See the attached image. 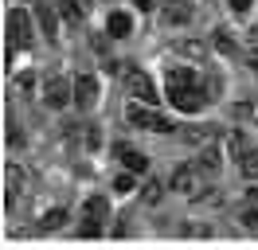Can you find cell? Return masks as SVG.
I'll list each match as a JSON object with an SVG mask.
<instances>
[{"label":"cell","instance_id":"21","mask_svg":"<svg viewBox=\"0 0 258 250\" xmlns=\"http://www.w3.org/2000/svg\"><path fill=\"white\" fill-rule=\"evenodd\" d=\"M176 51H180V55H188V59H196V62H200L204 55H208V43H200V39H184V43H180Z\"/></svg>","mask_w":258,"mask_h":250},{"label":"cell","instance_id":"14","mask_svg":"<svg viewBox=\"0 0 258 250\" xmlns=\"http://www.w3.org/2000/svg\"><path fill=\"white\" fill-rule=\"evenodd\" d=\"M200 168H204V176H215L219 172V164H223V153H219V145H208L204 153H200V160H196Z\"/></svg>","mask_w":258,"mask_h":250},{"label":"cell","instance_id":"7","mask_svg":"<svg viewBox=\"0 0 258 250\" xmlns=\"http://www.w3.org/2000/svg\"><path fill=\"white\" fill-rule=\"evenodd\" d=\"M106 219H110V200H106V196H90V200L82 203V234H86V238L102 231Z\"/></svg>","mask_w":258,"mask_h":250},{"label":"cell","instance_id":"1","mask_svg":"<svg viewBox=\"0 0 258 250\" xmlns=\"http://www.w3.org/2000/svg\"><path fill=\"white\" fill-rule=\"evenodd\" d=\"M168 102L180 109V113H204L211 102V90L208 82H184V86H168Z\"/></svg>","mask_w":258,"mask_h":250},{"label":"cell","instance_id":"31","mask_svg":"<svg viewBox=\"0 0 258 250\" xmlns=\"http://www.w3.org/2000/svg\"><path fill=\"white\" fill-rule=\"evenodd\" d=\"M82 4H86V8H90V0H82Z\"/></svg>","mask_w":258,"mask_h":250},{"label":"cell","instance_id":"18","mask_svg":"<svg viewBox=\"0 0 258 250\" xmlns=\"http://www.w3.org/2000/svg\"><path fill=\"white\" fill-rule=\"evenodd\" d=\"M4 176H8V196H4V200H8V211H12V207H16V200H20V180H24V176H20L16 164H8V168H4Z\"/></svg>","mask_w":258,"mask_h":250},{"label":"cell","instance_id":"15","mask_svg":"<svg viewBox=\"0 0 258 250\" xmlns=\"http://www.w3.org/2000/svg\"><path fill=\"white\" fill-rule=\"evenodd\" d=\"M227 153L235 156V160H242V156L250 153V141H246L242 129H231V133H227Z\"/></svg>","mask_w":258,"mask_h":250},{"label":"cell","instance_id":"23","mask_svg":"<svg viewBox=\"0 0 258 250\" xmlns=\"http://www.w3.org/2000/svg\"><path fill=\"white\" fill-rule=\"evenodd\" d=\"M239 168H242V176H246V180H258V149H250V153L242 156Z\"/></svg>","mask_w":258,"mask_h":250},{"label":"cell","instance_id":"28","mask_svg":"<svg viewBox=\"0 0 258 250\" xmlns=\"http://www.w3.org/2000/svg\"><path fill=\"white\" fill-rule=\"evenodd\" d=\"M16 86L32 94V90H35V75H16Z\"/></svg>","mask_w":258,"mask_h":250},{"label":"cell","instance_id":"29","mask_svg":"<svg viewBox=\"0 0 258 250\" xmlns=\"http://www.w3.org/2000/svg\"><path fill=\"white\" fill-rule=\"evenodd\" d=\"M227 4H231V8H235V12H250V8H254V0H227Z\"/></svg>","mask_w":258,"mask_h":250},{"label":"cell","instance_id":"8","mask_svg":"<svg viewBox=\"0 0 258 250\" xmlns=\"http://www.w3.org/2000/svg\"><path fill=\"white\" fill-rule=\"evenodd\" d=\"M32 12H35V24L43 31V39L55 43V39H59V20H63V16H59V4H35Z\"/></svg>","mask_w":258,"mask_h":250},{"label":"cell","instance_id":"2","mask_svg":"<svg viewBox=\"0 0 258 250\" xmlns=\"http://www.w3.org/2000/svg\"><path fill=\"white\" fill-rule=\"evenodd\" d=\"M125 121L133 125V129H145V133H176L172 117H164L157 106H145V102L125 106Z\"/></svg>","mask_w":258,"mask_h":250},{"label":"cell","instance_id":"19","mask_svg":"<svg viewBox=\"0 0 258 250\" xmlns=\"http://www.w3.org/2000/svg\"><path fill=\"white\" fill-rule=\"evenodd\" d=\"M239 223L246 231H258V200H246V207L239 211Z\"/></svg>","mask_w":258,"mask_h":250},{"label":"cell","instance_id":"26","mask_svg":"<svg viewBox=\"0 0 258 250\" xmlns=\"http://www.w3.org/2000/svg\"><path fill=\"white\" fill-rule=\"evenodd\" d=\"M188 137H192V141H215V125H196Z\"/></svg>","mask_w":258,"mask_h":250},{"label":"cell","instance_id":"6","mask_svg":"<svg viewBox=\"0 0 258 250\" xmlns=\"http://www.w3.org/2000/svg\"><path fill=\"white\" fill-rule=\"evenodd\" d=\"M204 168L200 164H180L176 172H172V180H168V188L172 192H180V196H200L204 192Z\"/></svg>","mask_w":258,"mask_h":250},{"label":"cell","instance_id":"17","mask_svg":"<svg viewBox=\"0 0 258 250\" xmlns=\"http://www.w3.org/2000/svg\"><path fill=\"white\" fill-rule=\"evenodd\" d=\"M211 47H215V51H223V55H235V51H239L235 35H231L227 28H215V31H211Z\"/></svg>","mask_w":258,"mask_h":250},{"label":"cell","instance_id":"4","mask_svg":"<svg viewBox=\"0 0 258 250\" xmlns=\"http://www.w3.org/2000/svg\"><path fill=\"white\" fill-rule=\"evenodd\" d=\"M39 98H43V106H47V109H63V106L75 102V82H67L63 75H47V78H43Z\"/></svg>","mask_w":258,"mask_h":250},{"label":"cell","instance_id":"3","mask_svg":"<svg viewBox=\"0 0 258 250\" xmlns=\"http://www.w3.org/2000/svg\"><path fill=\"white\" fill-rule=\"evenodd\" d=\"M121 82H125V94L133 102H145V106H157V102H161V98H157V82H153L141 67H125Z\"/></svg>","mask_w":258,"mask_h":250},{"label":"cell","instance_id":"24","mask_svg":"<svg viewBox=\"0 0 258 250\" xmlns=\"http://www.w3.org/2000/svg\"><path fill=\"white\" fill-rule=\"evenodd\" d=\"M63 223H67V211H59V207H55V211H47V215H43V223H39V231H59Z\"/></svg>","mask_w":258,"mask_h":250},{"label":"cell","instance_id":"13","mask_svg":"<svg viewBox=\"0 0 258 250\" xmlns=\"http://www.w3.org/2000/svg\"><path fill=\"white\" fill-rule=\"evenodd\" d=\"M55 4H59V16H63L67 28H79L82 24V8H86L82 0H55Z\"/></svg>","mask_w":258,"mask_h":250},{"label":"cell","instance_id":"5","mask_svg":"<svg viewBox=\"0 0 258 250\" xmlns=\"http://www.w3.org/2000/svg\"><path fill=\"white\" fill-rule=\"evenodd\" d=\"M32 16L35 12H28V8H8V43H16V47H32V35H35V28H32Z\"/></svg>","mask_w":258,"mask_h":250},{"label":"cell","instance_id":"30","mask_svg":"<svg viewBox=\"0 0 258 250\" xmlns=\"http://www.w3.org/2000/svg\"><path fill=\"white\" fill-rule=\"evenodd\" d=\"M250 59H254V71H258V51H250Z\"/></svg>","mask_w":258,"mask_h":250},{"label":"cell","instance_id":"9","mask_svg":"<svg viewBox=\"0 0 258 250\" xmlns=\"http://www.w3.org/2000/svg\"><path fill=\"white\" fill-rule=\"evenodd\" d=\"M98 94H102V86H98L94 75H79V78H75V106H79V109H94L98 106Z\"/></svg>","mask_w":258,"mask_h":250},{"label":"cell","instance_id":"20","mask_svg":"<svg viewBox=\"0 0 258 250\" xmlns=\"http://www.w3.org/2000/svg\"><path fill=\"white\" fill-rule=\"evenodd\" d=\"M133 188H137V172L121 168L117 176H113V192H121V196H125V192H133Z\"/></svg>","mask_w":258,"mask_h":250},{"label":"cell","instance_id":"11","mask_svg":"<svg viewBox=\"0 0 258 250\" xmlns=\"http://www.w3.org/2000/svg\"><path fill=\"white\" fill-rule=\"evenodd\" d=\"M161 16H164V24L184 28V24H192V4H188V0H164V4H161Z\"/></svg>","mask_w":258,"mask_h":250},{"label":"cell","instance_id":"12","mask_svg":"<svg viewBox=\"0 0 258 250\" xmlns=\"http://www.w3.org/2000/svg\"><path fill=\"white\" fill-rule=\"evenodd\" d=\"M106 35H110V39H129V35H133V16H129L125 8L110 12L106 16Z\"/></svg>","mask_w":258,"mask_h":250},{"label":"cell","instance_id":"27","mask_svg":"<svg viewBox=\"0 0 258 250\" xmlns=\"http://www.w3.org/2000/svg\"><path fill=\"white\" fill-rule=\"evenodd\" d=\"M8 145H12V149H20V145H24V133H20L16 121H8Z\"/></svg>","mask_w":258,"mask_h":250},{"label":"cell","instance_id":"10","mask_svg":"<svg viewBox=\"0 0 258 250\" xmlns=\"http://www.w3.org/2000/svg\"><path fill=\"white\" fill-rule=\"evenodd\" d=\"M113 156L121 160V168H129V172H149V156L141 153V149H133V145H113Z\"/></svg>","mask_w":258,"mask_h":250},{"label":"cell","instance_id":"25","mask_svg":"<svg viewBox=\"0 0 258 250\" xmlns=\"http://www.w3.org/2000/svg\"><path fill=\"white\" fill-rule=\"evenodd\" d=\"M161 196H164V184H161V180H149L145 192H141V200H145V203H157Z\"/></svg>","mask_w":258,"mask_h":250},{"label":"cell","instance_id":"16","mask_svg":"<svg viewBox=\"0 0 258 250\" xmlns=\"http://www.w3.org/2000/svg\"><path fill=\"white\" fill-rule=\"evenodd\" d=\"M168 86H184V82H200V71L196 67H168V75H164Z\"/></svg>","mask_w":258,"mask_h":250},{"label":"cell","instance_id":"22","mask_svg":"<svg viewBox=\"0 0 258 250\" xmlns=\"http://www.w3.org/2000/svg\"><path fill=\"white\" fill-rule=\"evenodd\" d=\"M79 141H82V149H90V153H94L98 145H102V133H98V125H82V129H79Z\"/></svg>","mask_w":258,"mask_h":250}]
</instances>
